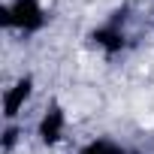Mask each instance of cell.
Segmentation results:
<instances>
[{"label": "cell", "mask_w": 154, "mask_h": 154, "mask_svg": "<svg viewBox=\"0 0 154 154\" xmlns=\"http://www.w3.org/2000/svg\"><path fill=\"white\" fill-rule=\"evenodd\" d=\"M130 154H142V151H130Z\"/></svg>", "instance_id": "6"}, {"label": "cell", "mask_w": 154, "mask_h": 154, "mask_svg": "<svg viewBox=\"0 0 154 154\" xmlns=\"http://www.w3.org/2000/svg\"><path fill=\"white\" fill-rule=\"evenodd\" d=\"M79 154H130V151L115 139H91L79 148Z\"/></svg>", "instance_id": "5"}, {"label": "cell", "mask_w": 154, "mask_h": 154, "mask_svg": "<svg viewBox=\"0 0 154 154\" xmlns=\"http://www.w3.org/2000/svg\"><path fill=\"white\" fill-rule=\"evenodd\" d=\"M48 15L42 0H9L0 6V24L6 30H18V33H39L45 27Z\"/></svg>", "instance_id": "1"}, {"label": "cell", "mask_w": 154, "mask_h": 154, "mask_svg": "<svg viewBox=\"0 0 154 154\" xmlns=\"http://www.w3.org/2000/svg\"><path fill=\"white\" fill-rule=\"evenodd\" d=\"M36 136L48 148H54L57 142H63V136H66V112H63L60 103H48L45 106V112L36 121Z\"/></svg>", "instance_id": "2"}, {"label": "cell", "mask_w": 154, "mask_h": 154, "mask_svg": "<svg viewBox=\"0 0 154 154\" xmlns=\"http://www.w3.org/2000/svg\"><path fill=\"white\" fill-rule=\"evenodd\" d=\"M30 97H33V75H18V79L3 91V121L12 124L24 112V106L30 103Z\"/></svg>", "instance_id": "3"}, {"label": "cell", "mask_w": 154, "mask_h": 154, "mask_svg": "<svg viewBox=\"0 0 154 154\" xmlns=\"http://www.w3.org/2000/svg\"><path fill=\"white\" fill-rule=\"evenodd\" d=\"M91 42L97 48H103L106 54H115V51L127 48V33L118 27V21H106V24L91 30Z\"/></svg>", "instance_id": "4"}]
</instances>
